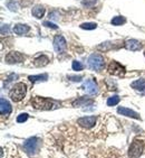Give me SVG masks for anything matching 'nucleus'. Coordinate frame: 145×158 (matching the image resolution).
<instances>
[{
	"label": "nucleus",
	"mask_w": 145,
	"mask_h": 158,
	"mask_svg": "<svg viewBox=\"0 0 145 158\" xmlns=\"http://www.w3.org/2000/svg\"><path fill=\"white\" fill-rule=\"evenodd\" d=\"M29 30H30V27L28 25H24V24H17V25H15V27H13V31H15V34H17V35L27 34Z\"/></svg>",
	"instance_id": "nucleus-14"
},
{
	"label": "nucleus",
	"mask_w": 145,
	"mask_h": 158,
	"mask_svg": "<svg viewBox=\"0 0 145 158\" xmlns=\"http://www.w3.org/2000/svg\"><path fill=\"white\" fill-rule=\"evenodd\" d=\"M5 30H6V34H9V26L8 25H3L1 27V35H5Z\"/></svg>",
	"instance_id": "nucleus-29"
},
{
	"label": "nucleus",
	"mask_w": 145,
	"mask_h": 158,
	"mask_svg": "<svg viewBox=\"0 0 145 158\" xmlns=\"http://www.w3.org/2000/svg\"><path fill=\"white\" fill-rule=\"evenodd\" d=\"M25 59V55L19 52H10L8 53L5 57V61L8 64H17V63H21Z\"/></svg>",
	"instance_id": "nucleus-8"
},
{
	"label": "nucleus",
	"mask_w": 145,
	"mask_h": 158,
	"mask_svg": "<svg viewBox=\"0 0 145 158\" xmlns=\"http://www.w3.org/2000/svg\"><path fill=\"white\" fill-rule=\"evenodd\" d=\"M131 87L134 90L143 92V91H145V79H139V80L134 81V82L131 83Z\"/></svg>",
	"instance_id": "nucleus-15"
},
{
	"label": "nucleus",
	"mask_w": 145,
	"mask_h": 158,
	"mask_svg": "<svg viewBox=\"0 0 145 158\" xmlns=\"http://www.w3.org/2000/svg\"><path fill=\"white\" fill-rule=\"evenodd\" d=\"M28 113H20V115L17 117V122L18 124H22V122H26L28 120Z\"/></svg>",
	"instance_id": "nucleus-26"
},
{
	"label": "nucleus",
	"mask_w": 145,
	"mask_h": 158,
	"mask_svg": "<svg viewBox=\"0 0 145 158\" xmlns=\"http://www.w3.org/2000/svg\"><path fill=\"white\" fill-rule=\"evenodd\" d=\"M92 103H93V100L87 99V98L83 96V98H79L78 100L74 101V102H73V105L77 108V107H86L87 104H92Z\"/></svg>",
	"instance_id": "nucleus-17"
},
{
	"label": "nucleus",
	"mask_w": 145,
	"mask_h": 158,
	"mask_svg": "<svg viewBox=\"0 0 145 158\" xmlns=\"http://www.w3.org/2000/svg\"><path fill=\"white\" fill-rule=\"evenodd\" d=\"M144 152V143L142 140L135 139L131 144L128 148V157L130 158H139Z\"/></svg>",
	"instance_id": "nucleus-5"
},
{
	"label": "nucleus",
	"mask_w": 145,
	"mask_h": 158,
	"mask_svg": "<svg viewBox=\"0 0 145 158\" xmlns=\"http://www.w3.org/2000/svg\"><path fill=\"white\" fill-rule=\"evenodd\" d=\"M80 28L82 29H87V30H93V29L97 28V24H95V22H85V24L80 25Z\"/></svg>",
	"instance_id": "nucleus-22"
},
{
	"label": "nucleus",
	"mask_w": 145,
	"mask_h": 158,
	"mask_svg": "<svg viewBox=\"0 0 145 158\" xmlns=\"http://www.w3.org/2000/svg\"><path fill=\"white\" fill-rule=\"evenodd\" d=\"M77 124H79L80 127L86 128V129H90V128L94 127L96 124V118L95 117H83V118H79L77 120Z\"/></svg>",
	"instance_id": "nucleus-10"
},
{
	"label": "nucleus",
	"mask_w": 145,
	"mask_h": 158,
	"mask_svg": "<svg viewBox=\"0 0 145 158\" xmlns=\"http://www.w3.org/2000/svg\"><path fill=\"white\" fill-rule=\"evenodd\" d=\"M87 64H88V67L93 71H102L103 67H104V64H105L104 56H102L101 54H97V53H93L87 59Z\"/></svg>",
	"instance_id": "nucleus-3"
},
{
	"label": "nucleus",
	"mask_w": 145,
	"mask_h": 158,
	"mask_svg": "<svg viewBox=\"0 0 145 158\" xmlns=\"http://www.w3.org/2000/svg\"><path fill=\"white\" fill-rule=\"evenodd\" d=\"M97 2V0H83L82 1V5L86 8H90V7H94Z\"/></svg>",
	"instance_id": "nucleus-25"
},
{
	"label": "nucleus",
	"mask_w": 145,
	"mask_h": 158,
	"mask_svg": "<svg viewBox=\"0 0 145 158\" xmlns=\"http://www.w3.org/2000/svg\"><path fill=\"white\" fill-rule=\"evenodd\" d=\"M117 112L120 115H125V117H130V118H133V119H141V117H139V115L137 112L133 111V110H131V109H128V108H125V107H118Z\"/></svg>",
	"instance_id": "nucleus-12"
},
{
	"label": "nucleus",
	"mask_w": 145,
	"mask_h": 158,
	"mask_svg": "<svg viewBox=\"0 0 145 158\" xmlns=\"http://www.w3.org/2000/svg\"><path fill=\"white\" fill-rule=\"evenodd\" d=\"M40 145L41 143L38 137H31L24 143V149L28 155H36L40 148Z\"/></svg>",
	"instance_id": "nucleus-4"
},
{
	"label": "nucleus",
	"mask_w": 145,
	"mask_h": 158,
	"mask_svg": "<svg viewBox=\"0 0 145 158\" xmlns=\"http://www.w3.org/2000/svg\"><path fill=\"white\" fill-rule=\"evenodd\" d=\"M57 16H58V13L57 11H53V13L49 14V19H54V20L59 19V17H57Z\"/></svg>",
	"instance_id": "nucleus-30"
},
{
	"label": "nucleus",
	"mask_w": 145,
	"mask_h": 158,
	"mask_svg": "<svg viewBox=\"0 0 145 158\" xmlns=\"http://www.w3.org/2000/svg\"><path fill=\"white\" fill-rule=\"evenodd\" d=\"M125 47H126L128 51L135 52V51H139L142 48V44L136 39H128L125 42Z\"/></svg>",
	"instance_id": "nucleus-13"
},
{
	"label": "nucleus",
	"mask_w": 145,
	"mask_h": 158,
	"mask_svg": "<svg viewBox=\"0 0 145 158\" xmlns=\"http://www.w3.org/2000/svg\"><path fill=\"white\" fill-rule=\"evenodd\" d=\"M13 111V108H11V104H10L6 99L1 98L0 99V112H1V115L3 117H7Z\"/></svg>",
	"instance_id": "nucleus-11"
},
{
	"label": "nucleus",
	"mask_w": 145,
	"mask_h": 158,
	"mask_svg": "<svg viewBox=\"0 0 145 158\" xmlns=\"http://www.w3.org/2000/svg\"><path fill=\"white\" fill-rule=\"evenodd\" d=\"M120 98L118 95H112L107 99V105L108 107H114L120 102Z\"/></svg>",
	"instance_id": "nucleus-20"
},
{
	"label": "nucleus",
	"mask_w": 145,
	"mask_h": 158,
	"mask_svg": "<svg viewBox=\"0 0 145 158\" xmlns=\"http://www.w3.org/2000/svg\"><path fill=\"white\" fill-rule=\"evenodd\" d=\"M26 92H27L26 84L22 83V82H19V83H16L13 87V89L10 90L9 98L15 102H19V101H21L25 98Z\"/></svg>",
	"instance_id": "nucleus-2"
},
{
	"label": "nucleus",
	"mask_w": 145,
	"mask_h": 158,
	"mask_svg": "<svg viewBox=\"0 0 145 158\" xmlns=\"http://www.w3.org/2000/svg\"><path fill=\"white\" fill-rule=\"evenodd\" d=\"M7 7H8L11 11H17V10H18V5H17V2H16L15 0L8 1V2H7Z\"/></svg>",
	"instance_id": "nucleus-23"
},
{
	"label": "nucleus",
	"mask_w": 145,
	"mask_h": 158,
	"mask_svg": "<svg viewBox=\"0 0 145 158\" xmlns=\"http://www.w3.org/2000/svg\"><path fill=\"white\" fill-rule=\"evenodd\" d=\"M126 22V19L124 18L123 16H116V17H114V18L112 19V25L114 26H120L122 25V24H124V22Z\"/></svg>",
	"instance_id": "nucleus-21"
},
{
	"label": "nucleus",
	"mask_w": 145,
	"mask_h": 158,
	"mask_svg": "<svg viewBox=\"0 0 145 158\" xmlns=\"http://www.w3.org/2000/svg\"><path fill=\"white\" fill-rule=\"evenodd\" d=\"M144 55H145V52H144Z\"/></svg>",
	"instance_id": "nucleus-31"
},
{
	"label": "nucleus",
	"mask_w": 145,
	"mask_h": 158,
	"mask_svg": "<svg viewBox=\"0 0 145 158\" xmlns=\"http://www.w3.org/2000/svg\"><path fill=\"white\" fill-rule=\"evenodd\" d=\"M83 89L86 91V93L90 94V95H94V94H97L98 93V85L95 81L92 80V79H88L84 82L83 84Z\"/></svg>",
	"instance_id": "nucleus-9"
},
{
	"label": "nucleus",
	"mask_w": 145,
	"mask_h": 158,
	"mask_svg": "<svg viewBox=\"0 0 145 158\" xmlns=\"http://www.w3.org/2000/svg\"><path fill=\"white\" fill-rule=\"evenodd\" d=\"M45 11H46V9H45L43 6H35L34 8H32V10H31V14H32L34 17L39 19L45 15Z\"/></svg>",
	"instance_id": "nucleus-18"
},
{
	"label": "nucleus",
	"mask_w": 145,
	"mask_h": 158,
	"mask_svg": "<svg viewBox=\"0 0 145 158\" xmlns=\"http://www.w3.org/2000/svg\"><path fill=\"white\" fill-rule=\"evenodd\" d=\"M53 45H54L55 52L59 54V53H63L66 50L67 42H66V39L64 38V36H62V35H56L55 38H54Z\"/></svg>",
	"instance_id": "nucleus-7"
},
{
	"label": "nucleus",
	"mask_w": 145,
	"mask_h": 158,
	"mask_svg": "<svg viewBox=\"0 0 145 158\" xmlns=\"http://www.w3.org/2000/svg\"><path fill=\"white\" fill-rule=\"evenodd\" d=\"M28 80L35 83V82H41V81L48 80V75L47 74H39V75H30L28 76Z\"/></svg>",
	"instance_id": "nucleus-19"
},
{
	"label": "nucleus",
	"mask_w": 145,
	"mask_h": 158,
	"mask_svg": "<svg viewBox=\"0 0 145 158\" xmlns=\"http://www.w3.org/2000/svg\"><path fill=\"white\" fill-rule=\"evenodd\" d=\"M67 79L73 81V82H80V81L83 80V76L82 75H78V76H76V75H68Z\"/></svg>",
	"instance_id": "nucleus-27"
},
{
	"label": "nucleus",
	"mask_w": 145,
	"mask_h": 158,
	"mask_svg": "<svg viewBox=\"0 0 145 158\" xmlns=\"http://www.w3.org/2000/svg\"><path fill=\"white\" fill-rule=\"evenodd\" d=\"M30 102L32 108L36 110H55L62 107V103L59 101L44 96H34Z\"/></svg>",
	"instance_id": "nucleus-1"
},
{
	"label": "nucleus",
	"mask_w": 145,
	"mask_h": 158,
	"mask_svg": "<svg viewBox=\"0 0 145 158\" xmlns=\"http://www.w3.org/2000/svg\"><path fill=\"white\" fill-rule=\"evenodd\" d=\"M107 71H108L109 74L116 75V76H124L125 73H126L125 67H124L122 64H120L118 62H116V61L111 62V64L108 65Z\"/></svg>",
	"instance_id": "nucleus-6"
},
{
	"label": "nucleus",
	"mask_w": 145,
	"mask_h": 158,
	"mask_svg": "<svg viewBox=\"0 0 145 158\" xmlns=\"http://www.w3.org/2000/svg\"><path fill=\"white\" fill-rule=\"evenodd\" d=\"M71 67H73L74 71H83L84 70V65L78 61H74L73 64H71Z\"/></svg>",
	"instance_id": "nucleus-24"
},
{
	"label": "nucleus",
	"mask_w": 145,
	"mask_h": 158,
	"mask_svg": "<svg viewBox=\"0 0 145 158\" xmlns=\"http://www.w3.org/2000/svg\"><path fill=\"white\" fill-rule=\"evenodd\" d=\"M49 63V59L46 55H40L34 59V65L35 66H45Z\"/></svg>",
	"instance_id": "nucleus-16"
},
{
	"label": "nucleus",
	"mask_w": 145,
	"mask_h": 158,
	"mask_svg": "<svg viewBox=\"0 0 145 158\" xmlns=\"http://www.w3.org/2000/svg\"><path fill=\"white\" fill-rule=\"evenodd\" d=\"M44 26H46V27H49V28H53V29H57V26L55 25V24H53V22H44Z\"/></svg>",
	"instance_id": "nucleus-28"
}]
</instances>
